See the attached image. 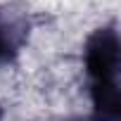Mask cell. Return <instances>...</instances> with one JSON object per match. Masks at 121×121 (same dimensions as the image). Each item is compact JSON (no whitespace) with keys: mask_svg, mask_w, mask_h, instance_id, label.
Listing matches in <instances>:
<instances>
[{"mask_svg":"<svg viewBox=\"0 0 121 121\" xmlns=\"http://www.w3.org/2000/svg\"><path fill=\"white\" fill-rule=\"evenodd\" d=\"M86 74L90 78L95 121H119V36L112 26L88 38Z\"/></svg>","mask_w":121,"mask_h":121,"instance_id":"6da1fadb","label":"cell"},{"mask_svg":"<svg viewBox=\"0 0 121 121\" xmlns=\"http://www.w3.org/2000/svg\"><path fill=\"white\" fill-rule=\"evenodd\" d=\"M26 19L19 12L0 7V64H10L26 40Z\"/></svg>","mask_w":121,"mask_h":121,"instance_id":"7a4b0ae2","label":"cell"}]
</instances>
